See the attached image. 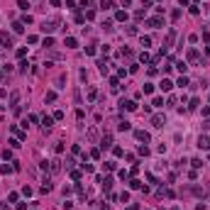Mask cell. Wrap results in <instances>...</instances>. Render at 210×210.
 Here are the masks:
<instances>
[{
    "label": "cell",
    "instance_id": "cell-19",
    "mask_svg": "<svg viewBox=\"0 0 210 210\" xmlns=\"http://www.w3.org/2000/svg\"><path fill=\"white\" fill-rule=\"evenodd\" d=\"M117 127H120V130H122V132H127V130H132V125H130V122H120Z\"/></svg>",
    "mask_w": 210,
    "mask_h": 210
},
{
    "label": "cell",
    "instance_id": "cell-5",
    "mask_svg": "<svg viewBox=\"0 0 210 210\" xmlns=\"http://www.w3.org/2000/svg\"><path fill=\"white\" fill-rule=\"evenodd\" d=\"M100 147H103V149L112 147V134H103V139H100Z\"/></svg>",
    "mask_w": 210,
    "mask_h": 210
},
{
    "label": "cell",
    "instance_id": "cell-4",
    "mask_svg": "<svg viewBox=\"0 0 210 210\" xmlns=\"http://www.w3.org/2000/svg\"><path fill=\"white\" fill-rule=\"evenodd\" d=\"M51 122H54V117L44 115V117H42V130H44V132H49V130H51Z\"/></svg>",
    "mask_w": 210,
    "mask_h": 210
},
{
    "label": "cell",
    "instance_id": "cell-13",
    "mask_svg": "<svg viewBox=\"0 0 210 210\" xmlns=\"http://www.w3.org/2000/svg\"><path fill=\"white\" fill-rule=\"evenodd\" d=\"M161 25H164L161 17H152V20H149V27H161Z\"/></svg>",
    "mask_w": 210,
    "mask_h": 210
},
{
    "label": "cell",
    "instance_id": "cell-17",
    "mask_svg": "<svg viewBox=\"0 0 210 210\" xmlns=\"http://www.w3.org/2000/svg\"><path fill=\"white\" fill-rule=\"evenodd\" d=\"M115 20H120V22H125V20H127V12H122V10H120V12H115Z\"/></svg>",
    "mask_w": 210,
    "mask_h": 210
},
{
    "label": "cell",
    "instance_id": "cell-2",
    "mask_svg": "<svg viewBox=\"0 0 210 210\" xmlns=\"http://www.w3.org/2000/svg\"><path fill=\"white\" fill-rule=\"evenodd\" d=\"M173 39H176V29H169V34H166V39H164V46H161V51L169 49V46L173 44Z\"/></svg>",
    "mask_w": 210,
    "mask_h": 210
},
{
    "label": "cell",
    "instance_id": "cell-9",
    "mask_svg": "<svg viewBox=\"0 0 210 210\" xmlns=\"http://www.w3.org/2000/svg\"><path fill=\"white\" fill-rule=\"evenodd\" d=\"M59 169H61V161H59V159L49 161V171H51V173H59Z\"/></svg>",
    "mask_w": 210,
    "mask_h": 210
},
{
    "label": "cell",
    "instance_id": "cell-11",
    "mask_svg": "<svg viewBox=\"0 0 210 210\" xmlns=\"http://www.w3.org/2000/svg\"><path fill=\"white\" fill-rule=\"evenodd\" d=\"M0 44H5V46H10V44H12V39H10L8 32H0Z\"/></svg>",
    "mask_w": 210,
    "mask_h": 210
},
{
    "label": "cell",
    "instance_id": "cell-8",
    "mask_svg": "<svg viewBox=\"0 0 210 210\" xmlns=\"http://www.w3.org/2000/svg\"><path fill=\"white\" fill-rule=\"evenodd\" d=\"M122 110H137V103H134V100H122Z\"/></svg>",
    "mask_w": 210,
    "mask_h": 210
},
{
    "label": "cell",
    "instance_id": "cell-22",
    "mask_svg": "<svg viewBox=\"0 0 210 210\" xmlns=\"http://www.w3.org/2000/svg\"><path fill=\"white\" fill-rule=\"evenodd\" d=\"M81 169H83V171H88V173H91V171H93V164H86V161H83V164H81Z\"/></svg>",
    "mask_w": 210,
    "mask_h": 210
},
{
    "label": "cell",
    "instance_id": "cell-21",
    "mask_svg": "<svg viewBox=\"0 0 210 210\" xmlns=\"http://www.w3.org/2000/svg\"><path fill=\"white\" fill-rule=\"evenodd\" d=\"M176 86H181V88H186V86H188V78H186V76H181V78H178V83H176Z\"/></svg>",
    "mask_w": 210,
    "mask_h": 210
},
{
    "label": "cell",
    "instance_id": "cell-10",
    "mask_svg": "<svg viewBox=\"0 0 210 210\" xmlns=\"http://www.w3.org/2000/svg\"><path fill=\"white\" fill-rule=\"evenodd\" d=\"M186 56H188V61H198V59H200V54H198V49H188Z\"/></svg>",
    "mask_w": 210,
    "mask_h": 210
},
{
    "label": "cell",
    "instance_id": "cell-29",
    "mask_svg": "<svg viewBox=\"0 0 210 210\" xmlns=\"http://www.w3.org/2000/svg\"><path fill=\"white\" fill-rule=\"evenodd\" d=\"M100 5L103 8H112V0H100Z\"/></svg>",
    "mask_w": 210,
    "mask_h": 210
},
{
    "label": "cell",
    "instance_id": "cell-28",
    "mask_svg": "<svg viewBox=\"0 0 210 210\" xmlns=\"http://www.w3.org/2000/svg\"><path fill=\"white\" fill-rule=\"evenodd\" d=\"M191 164H193V169H200V166H203V161H200V159H193Z\"/></svg>",
    "mask_w": 210,
    "mask_h": 210
},
{
    "label": "cell",
    "instance_id": "cell-23",
    "mask_svg": "<svg viewBox=\"0 0 210 210\" xmlns=\"http://www.w3.org/2000/svg\"><path fill=\"white\" fill-rule=\"evenodd\" d=\"M176 66H178V71H181V73H186V69H188V66H186V61H178Z\"/></svg>",
    "mask_w": 210,
    "mask_h": 210
},
{
    "label": "cell",
    "instance_id": "cell-15",
    "mask_svg": "<svg viewBox=\"0 0 210 210\" xmlns=\"http://www.w3.org/2000/svg\"><path fill=\"white\" fill-rule=\"evenodd\" d=\"M17 98H20V93L15 91V93H12V96H10V105H12V107H17Z\"/></svg>",
    "mask_w": 210,
    "mask_h": 210
},
{
    "label": "cell",
    "instance_id": "cell-12",
    "mask_svg": "<svg viewBox=\"0 0 210 210\" xmlns=\"http://www.w3.org/2000/svg\"><path fill=\"white\" fill-rule=\"evenodd\" d=\"M161 91H171V88H173V83H171V81H169V78H164V81H161Z\"/></svg>",
    "mask_w": 210,
    "mask_h": 210
},
{
    "label": "cell",
    "instance_id": "cell-16",
    "mask_svg": "<svg viewBox=\"0 0 210 210\" xmlns=\"http://www.w3.org/2000/svg\"><path fill=\"white\" fill-rule=\"evenodd\" d=\"M98 98V91L96 88H88V100H96Z\"/></svg>",
    "mask_w": 210,
    "mask_h": 210
},
{
    "label": "cell",
    "instance_id": "cell-27",
    "mask_svg": "<svg viewBox=\"0 0 210 210\" xmlns=\"http://www.w3.org/2000/svg\"><path fill=\"white\" fill-rule=\"evenodd\" d=\"M105 169L107 171H115V161H105Z\"/></svg>",
    "mask_w": 210,
    "mask_h": 210
},
{
    "label": "cell",
    "instance_id": "cell-18",
    "mask_svg": "<svg viewBox=\"0 0 210 210\" xmlns=\"http://www.w3.org/2000/svg\"><path fill=\"white\" fill-rule=\"evenodd\" d=\"M66 46H69V49H73V46H76V39H73V37H66V42H64Z\"/></svg>",
    "mask_w": 210,
    "mask_h": 210
},
{
    "label": "cell",
    "instance_id": "cell-30",
    "mask_svg": "<svg viewBox=\"0 0 210 210\" xmlns=\"http://www.w3.org/2000/svg\"><path fill=\"white\" fill-rule=\"evenodd\" d=\"M49 3L54 5V8H59V5H61V0H49Z\"/></svg>",
    "mask_w": 210,
    "mask_h": 210
},
{
    "label": "cell",
    "instance_id": "cell-24",
    "mask_svg": "<svg viewBox=\"0 0 210 210\" xmlns=\"http://www.w3.org/2000/svg\"><path fill=\"white\" fill-rule=\"evenodd\" d=\"M130 186H132V188H142V181H137V178H132V181H130Z\"/></svg>",
    "mask_w": 210,
    "mask_h": 210
},
{
    "label": "cell",
    "instance_id": "cell-32",
    "mask_svg": "<svg viewBox=\"0 0 210 210\" xmlns=\"http://www.w3.org/2000/svg\"><path fill=\"white\" fill-rule=\"evenodd\" d=\"M130 3H132V0H122V5H130Z\"/></svg>",
    "mask_w": 210,
    "mask_h": 210
},
{
    "label": "cell",
    "instance_id": "cell-14",
    "mask_svg": "<svg viewBox=\"0 0 210 210\" xmlns=\"http://www.w3.org/2000/svg\"><path fill=\"white\" fill-rule=\"evenodd\" d=\"M103 188H105V191H110V188H112V178H110V176L103 178Z\"/></svg>",
    "mask_w": 210,
    "mask_h": 210
},
{
    "label": "cell",
    "instance_id": "cell-33",
    "mask_svg": "<svg viewBox=\"0 0 210 210\" xmlns=\"http://www.w3.org/2000/svg\"><path fill=\"white\" fill-rule=\"evenodd\" d=\"M178 3H181V5H188V0H178Z\"/></svg>",
    "mask_w": 210,
    "mask_h": 210
},
{
    "label": "cell",
    "instance_id": "cell-7",
    "mask_svg": "<svg viewBox=\"0 0 210 210\" xmlns=\"http://www.w3.org/2000/svg\"><path fill=\"white\" fill-rule=\"evenodd\" d=\"M198 147L200 149H210V137H208V134H203V137L198 139Z\"/></svg>",
    "mask_w": 210,
    "mask_h": 210
},
{
    "label": "cell",
    "instance_id": "cell-3",
    "mask_svg": "<svg viewBox=\"0 0 210 210\" xmlns=\"http://www.w3.org/2000/svg\"><path fill=\"white\" fill-rule=\"evenodd\" d=\"M152 125L154 127H164L166 125V117H164V115H152Z\"/></svg>",
    "mask_w": 210,
    "mask_h": 210
},
{
    "label": "cell",
    "instance_id": "cell-31",
    "mask_svg": "<svg viewBox=\"0 0 210 210\" xmlns=\"http://www.w3.org/2000/svg\"><path fill=\"white\" fill-rule=\"evenodd\" d=\"M203 127H205V130H210V117L205 120V122H203Z\"/></svg>",
    "mask_w": 210,
    "mask_h": 210
},
{
    "label": "cell",
    "instance_id": "cell-26",
    "mask_svg": "<svg viewBox=\"0 0 210 210\" xmlns=\"http://www.w3.org/2000/svg\"><path fill=\"white\" fill-rule=\"evenodd\" d=\"M46 100H49V103H51V100H56V93L49 91V93H46Z\"/></svg>",
    "mask_w": 210,
    "mask_h": 210
},
{
    "label": "cell",
    "instance_id": "cell-1",
    "mask_svg": "<svg viewBox=\"0 0 210 210\" xmlns=\"http://www.w3.org/2000/svg\"><path fill=\"white\" fill-rule=\"evenodd\" d=\"M56 27H59V17H49V20L42 22V32H44V34H51Z\"/></svg>",
    "mask_w": 210,
    "mask_h": 210
},
{
    "label": "cell",
    "instance_id": "cell-20",
    "mask_svg": "<svg viewBox=\"0 0 210 210\" xmlns=\"http://www.w3.org/2000/svg\"><path fill=\"white\" fill-rule=\"evenodd\" d=\"M198 105H200V100H198V98H191V105H188V107H191V110H195Z\"/></svg>",
    "mask_w": 210,
    "mask_h": 210
},
{
    "label": "cell",
    "instance_id": "cell-25",
    "mask_svg": "<svg viewBox=\"0 0 210 210\" xmlns=\"http://www.w3.org/2000/svg\"><path fill=\"white\" fill-rule=\"evenodd\" d=\"M152 44V37H142V46H149Z\"/></svg>",
    "mask_w": 210,
    "mask_h": 210
},
{
    "label": "cell",
    "instance_id": "cell-6",
    "mask_svg": "<svg viewBox=\"0 0 210 210\" xmlns=\"http://www.w3.org/2000/svg\"><path fill=\"white\" fill-rule=\"evenodd\" d=\"M134 137H137L139 142H149V132H144V130H134Z\"/></svg>",
    "mask_w": 210,
    "mask_h": 210
}]
</instances>
